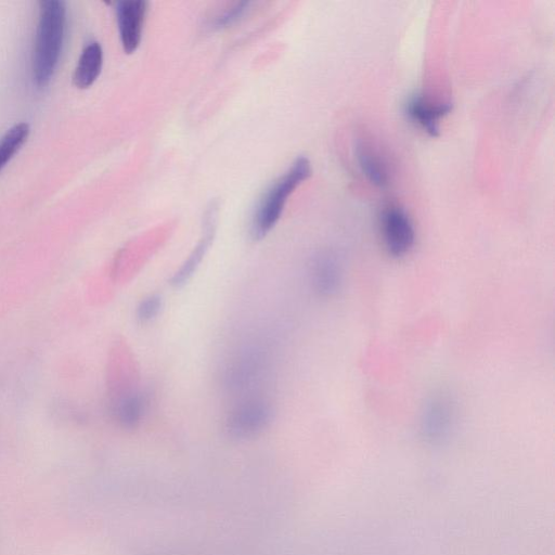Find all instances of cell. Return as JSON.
<instances>
[{"label":"cell","mask_w":555,"mask_h":555,"mask_svg":"<svg viewBox=\"0 0 555 555\" xmlns=\"http://www.w3.org/2000/svg\"><path fill=\"white\" fill-rule=\"evenodd\" d=\"M213 225H211L208 235L202 239L198 247L191 253L186 263L173 276L171 283L174 287H183L185 283L195 274V271L201 264L203 257L210 248L213 237Z\"/></svg>","instance_id":"cell-13"},{"label":"cell","mask_w":555,"mask_h":555,"mask_svg":"<svg viewBox=\"0 0 555 555\" xmlns=\"http://www.w3.org/2000/svg\"><path fill=\"white\" fill-rule=\"evenodd\" d=\"M40 5L33 69L36 83L45 86L54 75L60 58L67 10L59 0H46Z\"/></svg>","instance_id":"cell-1"},{"label":"cell","mask_w":555,"mask_h":555,"mask_svg":"<svg viewBox=\"0 0 555 555\" xmlns=\"http://www.w3.org/2000/svg\"><path fill=\"white\" fill-rule=\"evenodd\" d=\"M382 237L387 253L405 257L415 247L416 229L408 213L398 205H389L381 216Z\"/></svg>","instance_id":"cell-4"},{"label":"cell","mask_w":555,"mask_h":555,"mask_svg":"<svg viewBox=\"0 0 555 555\" xmlns=\"http://www.w3.org/2000/svg\"><path fill=\"white\" fill-rule=\"evenodd\" d=\"M103 51L99 43L89 44L77 64L73 81L77 88L86 89L92 86L101 73Z\"/></svg>","instance_id":"cell-9"},{"label":"cell","mask_w":555,"mask_h":555,"mask_svg":"<svg viewBox=\"0 0 555 555\" xmlns=\"http://www.w3.org/2000/svg\"><path fill=\"white\" fill-rule=\"evenodd\" d=\"M29 134V124L20 123L10 128L6 135L0 139V171L24 145Z\"/></svg>","instance_id":"cell-12"},{"label":"cell","mask_w":555,"mask_h":555,"mask_svg":"<svg viewBox=\"0 0 555 555\" xmlns=\"http://www.w3.org/2000/svg\"><path fill=\"white\" fill-rule=\"evenodd\" d=\"M453 109L450 102L433 103L422 96L413 97L407 105V113L432 137L440 135V121Z\"/></svg>","instance_id":"cell-8"},{"label":"cell","mask_w":555,"mask_h":555,"mask_svg":"<svg viewBox=\"0 0 555 555\" xmlns=\"http://www.w3.org/2000/svg\"><path fill=\"white\" fill-rule=\"evenodd\" d=\"M456 407L447 395H434L424 404L421 429L430 440H441L454 427Z\"/></svg>","instance_id":"cell-6"},{"label":"cell","mask_w":555,"mask_h":555,"mask_svg":"<svg viewBox=\"0 0 555 555\" xmlns=\"http://www.w3.org/2000/svg\"><path fill=\"white\" fill-rule=\"evenodd\" d=\"M311 281L319 295L328 298L337 294L343 283V269L337 256L327 252L315 256L311 265Z\"/></svg>","instance_id":"cell-7"},{"label":"cell","mask_w":555,"mask_h":555,"mask_svg":"<svg viewBox=\"0 0 555 555\" xmlns=\"http://www.w3.org/2000/svg\"><path fill=\"white\" fill-rule=\"evenodd\" d=\"M148 3L143 0H125L116 4V18L121 43L126 54H134L143 38Z\"/></svg>","instance_id":"cell-5"},{"label":"cell","mask_w":555,"mask_h":555,"mask_svg":"<svg viewBox=\"0 0 555 555\" xmlns=\"http://www.w3.org/2000/svg\"><path fill=\"white\" fill-rule=\"evenodd\" d=\"M163 307L162 296L159 294H151L147 296L137 307V319L140 324L147 325L156 319Z\"/></svg>","instance_id":"cell-14"},{"label":"cell","mask_w":555,"mask_h":555,"mask_svg":"<svg viewBox=\"0 0 555 555\" xmlns=\"http://www.w3.org/2000/svg\"><path fill=\"white\" fill-rule=\"evenodd\" d=\"M356 153L360 170L372 185L381 188L389 185V170L378 151L366 143H359Z\"/></svg>","instance_id":"cell-10"},{"label":"cell","mask_w":555,"mask_h":555,"mask_svg":"<svg viewBox=\"0 0 555 555\" xmlns=\"http://www.w3.org/2000/svg\"><path fill=\"white\" fill-rule=\"evenodd\" d=\"M311 175V162L304 157L299 158L290 170L264 193L252 219L251 234L255 240L263 239L273 230L279 222L289 197Z\"/></svg>","instance_id":"cell-2"},{"label":"cell","mask_w":555,"mask_h":555,"mask_svg":"<svg viewBox=\"0 0 555 555\" xmlns=\"http://www.w3.org/2000/svg\"><path fill=\"white\" fill-rule=\"evenodd\" d=\"M273 407L262 397L243 400L230 412L227 429L231 436L247 440L261 434L273 420Z\"/></svg>","instance_id":"cell-3"},{"label":"cell","mask_w":555,"mask_h":555,"mask_svg":"<svg viewBox=\"0 0 555 555\" xmlns=\"http://www.w3.org/2000/svg\"><path fill=\"white\" fill-rule=\"evenodd\" d=\"M249 3H240L225 12L221 17L216 18L214 25L215 28H227L229 25L236 23L240 20L245 12L249 9Z\"/></svg>","instance_id":"cell-15"},{"label":"cell","mask_w":555,"mask_h":555,"mask_svg":"<svg viewBox=\"0 0 555 555\" xmlns=\"http://www.w3.org/2000/svg\"><path fill=\"white\" fill-rule=\"evenodd\" d=\"M148 407V398L143 393L127 395L115 404L113 415L123 428L134 429L143 420Z\"/></svg>","instance_id":"cell-11"}]
</instances>
